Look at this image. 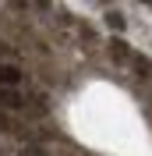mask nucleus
Wrapping results in <instances>:
<instances>
[{"label": "nucleus", "mask_w": 152, "mask_h": 156, "mask_svg": "<svg viewBox=\"0 0 152 156\" xmlns=\"http://www.w3.org/2000/svg\"><path fill=\"white\" fill-rule=\"evenodd\" d=\"M18 156H50V153H46L43 146H25V149H21Z\"/></svg>", "instance_id": "nucleus-6"}, {"label": "nucleus", "mask_w": 152, "mask_h": 156, "mask_svg": "<svg viewBox=\"0 0 152 156\" xmlns=\"http://www.w3.org/2000/svg\"><path fill=\"white\" fill-rule=\"evenodd\" d=\"M131 71H134L138 82H152V60L145 57V53H134L131 57Z\"/></svg>", "instance_id": "nucleus-4"}, {"label": "nucleus", "mask_w": 152, "mask_h": 156, "mask_svg": "<svg viewBox=\"0 0 152 156\" xmlns=\"http://www.w3.org/2000/svg\"><path fill=\"white\" fill-rule=\"evenodd\" d=\"M106 25H110L113 32H124V29H127V21H124L120 11H110V14H106Z\"/></svg>", "instance_id": "nucleus-5"}, {"label": "nucleus", "mask_w": 152, "mask_h": 156, "mask_svg": "<svg viewBox=\"0 0 152 156\" xmlns=\"http://www.w3.org/2000/svg\"><path fill=\"white\" fill-rule=\"evenodd\" d=\"M29 107V99L21 96V89H0V114H18Z\"/></svg>", "instance_id": "nucleus-1"}, {"label": "nucleus", "mask_w": 152, "mask_h": 156, "mask_svg": "<svg viewBox=\"0 0 152 156\" xmlns=\"http://www.w3.org/2000/svg\"><path fill=\"white\" fill-rule=\"evenodd\" d=\"M7 53H11V46H7V43H0V64H7Z\"/></svg>", "instance_id": "nucleus-7"}, {"label": "nucleus", "mask_w": 152, "mask_h": 156, "mask_svg": "<svg viewBox=\"0 0 152 156\" xmlns=\"http://www.w3.org/2000/svg\"><path fill=\"white\" fill-rule=\"evenodd\" d=\"M21 68L14 64V60H7V64H0V89H18L21 85Z\"/></svg>", "instance_id": "nucleus-2"}, {"label": "nucleus", "mask_w": 152, "mask_h": 156, "mask_svg": "<svg viewBox=\"0 0 152 156\" xmlns=\"http://www.w3.org/2000/svg\"><path fill=\"white\" fill-rule=\"evenodd\" d=\"M106 50H110V57H113L117 64H131V57H134V50L127 46L120 36H113V39H110V43H106Z\"/></svg>", "instance_id": "nucleus-3"}]
</instances>
